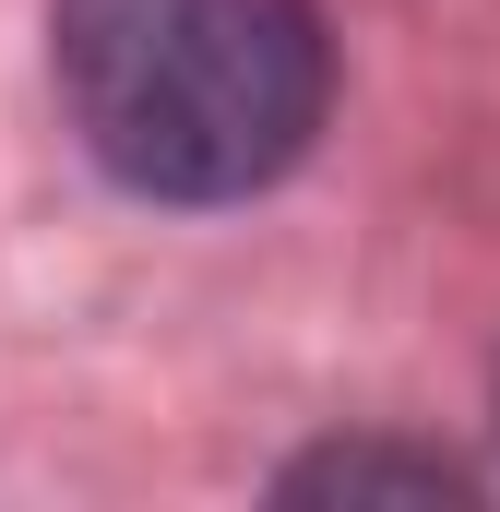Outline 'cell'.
<instances>
[{
    "mask_svg": "<svg viewBox=\"0 0 500 512\" xmlns=\"http://www.w3.org/2000/svg\"><path fill=\"white\" fill-rule=\"evenodd\" d=\"M48 72L84 155L143 203L274 191L334 96L310 0H60Z\"/></svg>",
    "mask_w": 500,
    "mask_h": 512,
    "instance_id": "obj_1",
    "label": "cell"
},
{
    "mask_svg": "<svg viewBox=\"0 0 500 512\" xmlns=\"http://www.w3.org/2000/svg\"><path fill=\"white\" fill-rule=\"evenodd\" d=\"M286 489H346V501H358V489H417V501H453L465 477H453L441 453H310Z\"/></svg>",
    "mask_w": 500,
    "mask_h": 512,
    "instance_id": "obj_2",
    "label": "cell"
}]
</instances>
